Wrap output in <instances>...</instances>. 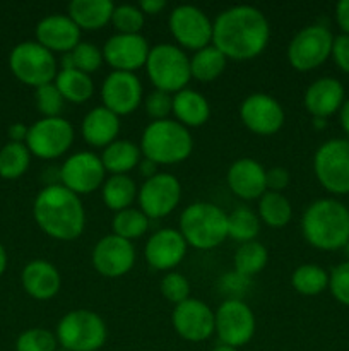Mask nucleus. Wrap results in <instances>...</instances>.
Segmentation results:
<instances>
[{"label": "nucleus", "instance_id": "412c9836", "mask_svg": "<svg viewBox=\"0 0 349 351\" xmlns=\"http://www.w3.org/2000/svg\"><path fill=\"white\" fill-rule=\"evenodd\" d=\"M187 249V242L178 230L161 228L147 239L144 256L153 269L170 273L185 259Z\"/></svg>", "mask_w": 349, "mask_h": 351}, {"label": "nucleus", "instance_id": "423d86ee", "mask_svg": "<svg viewBox=\"0 0 349 351\" xmlns=\"http://www.w3.org/2000/svg\"><path fill=\"white\" fill-rule=\"evenodd\" d=\"M55 336L65 351H98L105 346L108 329L99 314L75 308L58 321Z\"/></svg>", "mask_w": 349, "mask_h": 351}, {"label": "nucleus", "instance_id": "864d4df0", "mask_svg": "<svg viewBox=\"0 0 349 351\" xmlns=\"http://www.w3.org/2000/svg\"><path fill=\"white\" fill-rule=\"evenodd\" d=\"M339 119H341V125L344 132L349 136V98L344 99L341 110H339Z\"/></svg>", "mask_w": 349, "mask_h": 351}, {"label": "nucleus", "instance_id": "49530a36", "mask_svg": "<svg viewBox=\"0 0 349 351\" xmlns=\"http://www.w3.org/2000/svg\"><path fill=\"white\" fill-rule=\"evenodd\" d=\"M331 57L334 58L335 65H337L342 72L349 74V36L348 34H339V36H334Z\"/></svg>", "mask_w": 349, "mask_h": 351}, {"label": "nucleus", "instance_id": "f257e3e1", "mask_svg": "<svg viewBox=\"0 0 349 351\" xmlns=\"http://www.w3.org/2000/svg\"><path fill=\"white\" fill-rule=\"evenodd\" d=\"M269 41V19L253 5L229 7L212 23V45L228 60H253L263 53Z\"/></svg>", "mask_w": 349, "mask_h": 351}, {"label": "nucleus", "instance_id": "39448f33", "mask_svg": "<svg viewBox=\"0 0 349 351\" xmlns=\"http://www.w3.org/2000/svg\"><path fill=\"white\" fill-rule=\"evenodd\" d=\"M178 232L188 247L212 250L228 239V213L212 202H192L180 215Z\"/></svg>", "mask_w": 349, "mask_h": 351}, {"label": "nucleus", "instance_id": "4c0bfd02", "mask_svg": "<svg viewBox=\"0 0 349 351\" xmlns=\"http://www.w3.org/2000/svg\"><path fill=\"white\" fill-rule=\"evenodd\" d=\"M149 228V218L140 209L129 208L115 213L112 221L113 235L125 239L129 242L140 239Z\"/></svg>", "mask_w": 349, "mask_h": 351}, {"label": "nucleus", "instance_id": "13d9d810", "mask_svg": "<svg viewBox=\"0 0 349 351\" xmlns=\"http://www.w3.org/2000/svg\"><path fill=\"white\" fill-rule=\"evenodd\" d=\"M348 209H349V208H348Z\"/></svg>", "mask_w": 349, "mask_h": 351}, {"label": "nucleus", "instance_id": "b1692460", "mask_svg": "<svg viewBox=\"0 0 349 351\" xmlns=\"http://www.w3.org/2000/svg\"><path fill=\"white\" fill-rule=\"evenodd\" d=\"M344 103V86L334 77H320L311 82L303 96V105L313 119H328Z\"/></svg>", "mask_w": 349, "mask_h": 351}, {"label": "nucleus", "instance_id": "9d476101", "mask_svg": "<svg viewBox=\"0 0 349 351\" xmlns=\"http://www.w3.org/2000/svg\"><path fill=\"white\" fill-rule=\"evenodd\" d=\"M334 36L322 24L303 27L287 45V62L298 72H310L325 64L332 53Z\"/></svg>", "mask_w": 349, "mask_h": 351}, {"label": "nucleus", "instance_id": "4d7b16f0", "mask_svg": "<svg viewBox=\"0 0 349 351\" xmlns=\"http://www.w3.org/2000/svg\"><path fill=\"white\" fill-rule=\"evenodd\" d=\"M344 252H346V256H348V259H349V242L344 245Z\"/></svg>", "mask_w": 349, "mask_h": 351}, {"label": "nucleus", "instance_id": "aec40b11", "mask_svg": "<svg viewBox=\"0 0 349 351\" xmlns=\"http://www.w3.org/2000/svg\"><path fill=\"white\" fill-rule=\"evenodd\" d=\"M149 45L142 34H113L103 47V58L118 72H132L146 67Z\"/></svg>", "mask_w": 349, "mask_h": 351}, {"label": "nucleus", "instance_id": "a878e982", "mask_svg": "<svg viewBox=\"0 0 349 351\" xmlns=\"http://www.w3.org/2000/svg\"><path fill=\"white\" fill-rule=\"evenodd\" d=\"M82 139L92 147L105 149L112 143L118 139L120 134V117L109 112L105 106H96L89 110L81 123Z\"/></svg>", "mask_w": 349, "mask_h": 351}, {"label": "nucleus", "instance_id": "393cba45", "mask_svg": "<svg viewBox=\"0 0 349 351\" xmlns=\"http://www.w3.org/2000/svg\"><path fill=\"white\" fill-rule=\"evenodd\" d=\"M24 291L34 300H51L62 287V276L57 267L44 259H34L24 266L21 273Z\"/></svg>", "mask_w": 349, "mask_h": 351}, {"label": "nucleus", "instance_id": "20e7f679", "mask_svg": "<svg viewBox=\"0 0 349 351\" xmlns=\"http://www.w3.org/2000/svg\"><path fill=\"white\" fill-rule=\"evenodd\" d=\"M142 158L159 165H178L187 160L194 149V139L187 127L177 120H156L144 129L140 137Z\"/></svg>", "mask_w": 349, "mask_h": 351}, {"label": "nucleus", "instance_id": "37998d69", "mask_svg": "<svg viewBox=\"0 0 349 351\" xmlns=\"http://www.w3.org/2000/svg\"><path fill=\"white\" fill-rule=\"evenodd\" d=\"M159 290L161 295H163L170 304L178 305L190 298V281H188L183 274L170 271V273L164 274L163 280H161Z\"/></svg>", "mask_w": 349, "mask_h": 351}, {"label": "nucleus", "instance_id": "c03bdc74", "mask_svg": "<svg viewBox=\"0 0 349 351\" xmlns=\"http://www.w3.org/2000/svg\"><path fill=\"white\" fill-rule=\"evenodd\" d=\"M144 108H146L147 117L153 119V122H156V120H166L171 115V112H173V95L159 91V89H154V91H151L146 96Z\"/></svg>", "mask_w": 349, "mask_h": 351}, {"label": "nucleus", "instance_id": "6ab92c4d", "mask_svg": "<svg viewBox=\"0 0 349 351\" xmlns=\"http://www.w3.org/2000/svg\"><path fill=\"white\" fill-rule=\"evenodd\" d=\"M91 263L96 273L108 280L125 276L135 264V249L132 242L116 235H106L92 247Z\"/></svg>", "mask_w": 349, "mask_h": 351}, {"label": "nucleus", "instance_id": "a18cd8bd", "mask_svg": "<svg viewBox=\"0 0 349 351\" xmlns=\"http://www.w3.org/2000/svg\"><path fill=\"white\" fill-rule=\"evenodd\" d=\"M328 290L339 304L349 307V261L335 266L328 274Z\"/></svg>", "mask_w": 349, "mask_h": 351}, {"label": "nucleus", "instance_id": "f03ea898", "mask_svg": "<svg viewBox=\"0 0 349 351\" xmlns=\"http://www.w3.org/2000/svg\"><path fill=\"white\" fill-rule=\"evenodd\" d=\"M33 218L44 235L58 242H72L86 228L81 197L62 184L47 185L38 192L33 202Z\"/></svg>", "mask_w": 349, "mask_h": 351}, {"label": "nucleus", "instance_id": "5701e85b", "mask_svg": "<svg viewBox=\"0 0 349 351\" xmlns=\"http://www.w3.org/2000/svg\"><path fill=\"white\" fill-rule=\"evenodd\" d=\"M266 168L253 158H240L228 168L226 182L233 194L243 201H257L267 192Z\"/></svg>", "mask_w": 349, "mask_h": 351}, {"label": "nucleus", "instance_id": "f704fd0d", "mask_svg": "<svg viewBox=\"0 0 349 351\" xmlns=\"http://www.w3.org/2000/svg\"><path fill=\"white\" fill-rule=\"evenodd\" d=\"M291 287L303 297H315L328 288V273L317 264H301L291 274Z\"/></svg>", "mask_w": 349, "mask_h": 351}, {"label": "nucleus", "instance_id": "bb28decb", "mask_svg": "<svg viewBox=\"0 0 349 351\" xmlns=\"http://www.w3.org/2000/svg\"><path fill=\"white\" fill-rule=\"evenodd\" d=\"M174 120L188 130L202 127L211 117V105L204 95L190 88H185L173 95Z\"/></svg>", "mask_w": 349, "mask_h": 351}, {"label": "nucleus", "instance_id": "c756f323", "mask_svg": "<svg viewBox=\"0 0 349 351\" xmlns=\"http://www.w3.org/2000/svg\"><path fill=\"white\" fill-rule=\"evenodd\" d=\"M53 84L57 86L65 101L74 103V105H82L94 95V82L91 75L77 69H60Z\"/></svg>", "mask_w": 349, "mask_h": 351}, {"label": "nucleus", "instance_id": "ea45409f", "mask_svg": "<svg viewBox=\"0 0 349 351\" xmlns=\"http://www.w3.org/2000/svg\"><path fill=\"white\" fill-rule=\"evenodd\" d=\"M144 23H146V16L139 9V5L122 3L113 9L112 24L118 34H140Z\"/></svg>", "mask_w": 349, "mask_h": 351}, {"label": "nucleus", "instance_id": "a19ab883", "mask_svg": "<svg viewBox=\"0 0 349 351\" xmlns=\"http://www.w3.org/2000/svg\"><path fill=\"white\" fill-rule=\"evenodd\" d=\"M57 336L44 328L26 329L16 339V351H57Z\"/></svg>", "mask_w": 349, "mask_h": 351}, {"label": "nucleus", "instance_id": "6e6d98bb", "mask_svg": "<svg viewBox=\"0 0 349 351\" xmlns=\"http://www.w3.org/2000/svg\"><path fill=\"white\" fill-rule=\"evenodd\" d=\"M211 351H238V350L231 348V346H226V345H218L216 348H212Z\"/></svg>", "mask_w": 349, "mask_h": 351}, {"label": "nucleus", "instance_id": "0eeeda50", "mask_svg": "<svg viewBox=\"0 0 349 351\" xmlns=\"http://www.w3.org/2000/svg\"><path fill=\"white\" fill-rule=\"evenodd\" d=\"M146 72L154 89L174 95L190 82V58L177 45H156L147 55Z\"/></svg>", "mask_w": 349, "mask_h": 351}, {"label": "nucleus", "instance_id": "de8ad7c7", "mask_svg": "<svg viewBox=\"0 0 349 351\" xmlns=\"http://www.w3.org/2000/svg\"><path fill=\"white\" fill-rule=\"evenodd\" d=\"M289 171L283 167H272L266 171L267 191L270 192H283L289 185Z\"/></svg>", "mask_w": 349, "mask_h": 351}, {"label": "nucleus", "instance_id": "8fccbe9b", "mask_svg": "<svg viewBox=\"0 0 349 351\" xmlns=\"http://www.w3.org/2000/svg\"><path fill=\"white\" fill-rule=\"evenodd\" d=\"M139 9L142 10L144 16H156L161 10L166 9V0H142L139 3Z\"/></svg>", "mask_w": 349, "mask_h": 351}, {"label": "nucleus", "instance_id": "dca6fc26", "mask_svg": "<svg viewBox=\"0 0 349 351\" xmlns=\"http://www.w3.org/2000/svg\"><path fill=\"white\" fill-rule=\"evenodd\" d=\"M171 324L181 339L188 343H202L216 331V314L205 302L188 298L174 305Z\"/></svg>", "mask_w": 349, "mask_h": 351}, {"label": "nucleus", "instance_id": "2f4dec72", "mask_svg": "<svg viewBox=\"0 0 349 351\" xmlns=\"http://www.w3.org/2000/svg\"><path fill=\"white\" fill-rule=\"evenodd\" d=\"M226 65H228V58L214 45H209L202 50L194 51V55H192V79H197L198 82H212L224 72Z\"/></svg>", "mask_w": 349, "mask_h": 351}, {"label": "nucleus", "instance_id": "7c9ffc66", "mask_svg": "<svg viewBox=\"0 0 349 351\" xmlns=\"http://www.w3.org/2000/svg\"><path fill=\"white\" fill-rule=\"evenodd\" d=\"M137 194L139 189L129 175H109L101 187L103 202L115 213L132 208Z\"/></svg>", "mask_w": 349, "mask_h": 351}, {"label": "nucleus", "instance_id": "7ed1b4c3", "mask_svg": "<svg viewBox=\"0 0 349 351\" xmlns=\"http://www.w3.org/2000/svg\"><path fill=\"white\" fill-rule=\"evenodd\" d=\"M301 233L311 247L324 252L344 249L349 242V209L335 199H318L305 209Z\"/></svg>", "mask_w": 349, "mask_h": 351}, {"label": "nucleus", "instance_id": "5fc2aeb1", "mask_svg": "<svg viewBox=\"0 0 349 351\" xmlns=\"http://www.w3.org/2000/svg\"><path fill=\"white\" fill-rule=\"evenodd\" d=\"M5 269H7V252L5 249H3L2 243H0V276L5 273Z\"/></svg>", "mask_w": 349, "mask_h": 351}, {"label": "nucleus", "instance_id": "f8f14e48", "mask_svg": "<svg viewBox=\"0 0 349 351\" xmlns=\"http://www.w3.org/2000/svg\"><path fill=\"white\" fill-rule=\"evenodd\" d=\"M216 314V335L221 345L238 350L252 341L255 336L257 321L253 311L240 298H228L218 307Z\"/></svg>", "mask_w": 349, "mask_h": 351}, {"label": "nucleus", "instance_id": "3c124183", "mask_svg": "<svg viewBox=\"0 0 349 351\" xmlns=\"http://www.w3.org/2000/svg\"><path fill=\"white\" fill-rule=\"evenodd\" d=\"M27 130L29 127H26L24 123H12L9 127V137H10V143H26V137H27Z\"/></svg>", "mask_w": 349, "mask_h": 351}, {"label": "nucleus", "instance_id": "79ce46f5", "mask_svg": "<svg viewBox=\"0 0 349 351\" xmlns=\"http://www.w3.org/2000/svg\"><path fill=\"white\" fill-rule=\"evenodd\" d=\"M34 99H36V106L41 115H43V119L60 117L65 105L64 96L60 95V91H58L53 82L34 89Z\"/></svg>", "mask_w": 349, "mask_h": 351}, {"label": "nucleus", "instance_id": "cd10ccee", "mask_svg": "<svg viewBox=\"0 0 349 351\" xmlns=\"http://www.w3.org/2000/svg\"><path fill=\"white\" fill-rule=\"evenodd\" d=\"M113 9L112 0H72L67 16L81 31H99L112 23Z\"/></svg>", "mask_w": 349, "mask_h": 351}, {"label": "nucleus", "instance_id": "09e8293b", "mask_svg": "<svg viewBox=\"0 0 349 351\" xmlns=\"http://www.w3.org/2000/svg\"><path fill=\"white\" fill-rule=\"evenodd\" d=\"M335 21L342 29V34L349 36V0H341L335 5Z\"/></svg>", "mask_w": 349, "mask_h": 351}, {"label": "nucleus", "instance_id": "1a4fd4ad", "mask_svg": "<svg viewBox=\"0 0 349 351\" xmlns=\"http://www.w3.org/2000/svg\"><path fill=\"white\" fill-rule=\"evenodd\" d=\"M313 171L327 192L349 194V141L331 139L322 144L313 156Z\"/></svg>", "mask_w": 349, "mask_h": 351}, {"label": "nucleus", "instance_id": "a211bd4d", "mask_svg": "<svg viewBox=\"0 0 349 351\" xmlns=\"http://www.w3.org/2000/svg\"><path fill=\"white\" fill-rule=\"evenodd\" d=\"M99 95L105 108L118 117H127L142 103V82L132 72L112 71L103 81Z\"/></svg>", "mask_w": 349, "mask_h": 351}, {"label": "nucleus", "instance_id": "ddd939ff", "mask_svg": "<svg viewBox=\"0 0 349 351\" xmlns=\"http://www.w3.org/2000/svg\"><path fill=\"white\" fill-rule=\"evenodd\" d=\"M171 36L185 50L198 51L212 45V21L195 5H178L168 19Z\"/></svg>", "mask_w": 349, "mask_h": 351}, {"label": "nucleus", "instance_id": "4468645a", "mask_svg": "<svg viewBox=\"0 0 349 351\" xmlns=\"http://www.w3.org/2000/svg\"><path fill=\"white\" fill-rule=\"evenodd\" d=\"M58 178L65 189L81 197L103 187L106 180V170L98 154L91 151H79L64 161Z\"/></svg>", "mask_w": 349, "mask_h": 351}, {"label": "nucleus", "instance_id": "9b49d317", "mask_svg": "<svg viewBox=\"0 0 349 351\" xmlns=\"http://www.w3.org/2000/svg\"><path fill=\"white\" fill-rule=\"evenodd\" d=\"M74 127L62 117L40 119L29 127L26 146L31 156L40 160H57L64 156L74 144Z\"/></svg>", "mask_w": 349, "mask_h": 351}, {"label": "nucleus", "instance_id": "c85d7f7f", "mask_svg": "<svg viewBox=\"0 0 349 351\" xmlns=\"http://www.w3.org/2000/svg\"><path fill=\"white\" fill-rule=\"evenodd\" d=\"M99 158H101L106 173L129 175V171L139 167L142 153H140V147L133 144L132 141L116 139L115 143L103 149Z\"/></svg>", "mask_w": 349, "mask_h": 351}, {"label": "nucleus", "instance_id": "603ef678", "mask_svg": "<svg viewBox=\"0 0 349 351\" xmlns=\"http://www.w3.org/2000/svg\"><path fill=\"white\" fill-rule=\"evenodd\" d=\"M137 168H139V173L142 175L144 180L154 177L156 173H159V170H157V165L153 163V161L146 160V158H142V160H140L139 167H137Z\"/></svg>", "mask_w": 349, "mask_h": 351}, {"label": "nucleus", "instance_id": "e433bc0d", "mask_svg": "<svg viewBox=\"0 0 349 351\" xmlns=\"http://www.w3.org/2000/svg\"><path fill=\"white\" fill-rule=\"evenodd\" d=\"M31 153L26 144L7 143L0 149V177L5 180H17L27 171Z\"/></svg>", "mask_w": 349, "mask_h": 351}, {"label": "nucleus", "instance_id": "2eb2a0df", "mask_svg": "<svg viewBox=\"0 0 349 351\" xmlns=\"http://www.w3.org/2000/svg\"><path fill=\"white\" fill-rule=\"evenodd\" d=\"M180 199L181 184L174 175L166 171H159L154 177L144 180L137 194L139 209L149 219L166 218L180 204Z\"/></svg>", "mask_w": 349, "mask_h": 351}, {"label": "nucleus", "instance_id": "473e14b6", "mask_svg": "<svg viewBox=\"0 0 349 351\" xmlns=\"http://www.w3.org/2000/svg\"><path fill=\"white\" fill-rule=\"evenodd\" d=\"M259 218L263 225L270 228H284L293 218L291 202L283 192L267 191L259 199Z\"/></svg>", "mask_w": 349, "mask_h": 351}, {"label": "nucleus", "instance_id": "72a5a7b5", "mask_svg": "<svg viewBox=\"0 0 349 351\" xmlns=\"http://www.w3.org/2000/svg\"><path fill=\"white\" fill-rule=\"evenodd\" d=\"M269 263V250L263 243L257 242H246L236 249L235 257H233V266H235V273L240 278H253L263 271V267Z\"/></svg>", "mask_w": 349, "mask_h": 351}, {"label": "nucleus", "instance_id": "c9c22d12", "mask_svg": "<svg viewBox=\"0 0 349 351\" xmlns=\"http://www.w3.org/2000/svg\"><path fill=\"white\" fill-rule=\"evenodd\" d=\"M260 225L262 221L255 211L240 206L228 215V237L240 243L253 242L260 233Z\"/></svg>", "mask_w": 349, "mask_h": 351}, {"label": "nucleus", "instance_id": "6e6552de", "mask_svg": "<svg viewBox=\"0 0 349 351\" xmlns=\"http://www.w3.org/2000/svg\"><path fill=\"white\" fill-rule=\"evenodd\" d=\"M9 67L17 81L34 89L53 82L58 74L55 55L38 41L16 45L9 55Z\"/></svg>", "mask_w": 349, "mask_h": 351}, {"label": "nucleus", "instance_id": "58836bf2", "mask_svg": "<svg viewBox=\"0 0 349 351\" xmlns=\"http://www.w3.org/2000/svg\"><path fill=\"white\" fill-rule=\"evenodd\" d=\"M103 50H99L96 45L81 41L70 53H65L62 58V69H77L84 74L91 75L92 72H98L101 69Z\"/></svg>", "mask_w": 349, "mask_h": 351}, {"label": "nucleus", "instance_id": "4be33fe9", "mask_svg": "<svg viewBox=\"0 0 349 351\" xmlns=\"http://www.w3.org/2000/svg\"><path fill=\"white\" fill-rule=\"evenodd\" d=\"M81 33L74 21L65 14H51L36 24V41L51 53H70L81 43Z\"/></svg>", "mask_w": 349, "mask_h": 351}, {"label": "nucleus", "instance_id": "f3484780", "mask_svg": "<svg viewBox=\"0 0 349 351\" xmlns=\"http://www.w3.org/2000/svg\"><path fill=\"white\" fill-rule=\"evenodd\" d=\"M240 120L257 136H274L283 129L286 115L276 98L267 93H253L240 105Z\"/></svg>", "mask_w": 349, "mask_h": 351}]
</instances>
